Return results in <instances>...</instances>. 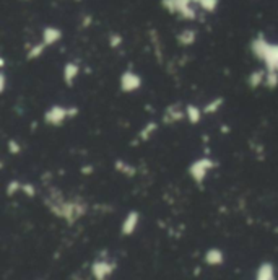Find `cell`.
<instances>
[{"label":"cell","mask_w":278,"mask_h":280,"mask_svg":"<svg viewBox=\"0 0 278 280\" xmlns=\"http://www.w3.org/2000/svg\"><path fill=\"white\" fill-rule=\"evenodd\" d=\"M60 39V31L57 28H46L44 30V44H52Z\"/></svg>","instance_id":"obj_1"},{"label":"cell","mask_w":278,"mask_h":280,"mask_svg":"<svg viewBox=\"0 0 278 280\" xmlns=\"http://www.w3.org/2000/svg\"><path fill=\"white\" fill-rule=\"evenodd\" d=\"M197 2L200 3V7L208 10V12H213L216 5H218V0H197Z\"/></svg>","instance_id":"obj_2"},{"label":"cell","mask_w":278,"mask_h":280,"mask_svg":"<svg viewBox=\"0 0 278 280\" xmlns=\"http://www.w3.org/2000/svg\"><path fill=\"white\" fill-rule=\"evenodd\" d=\"M194 38H196V36H194V31H186L184 35L181 36V41L184 44H191L194 41Z\"/></svg>","instance_id":"obj_3"}]
</instances>
